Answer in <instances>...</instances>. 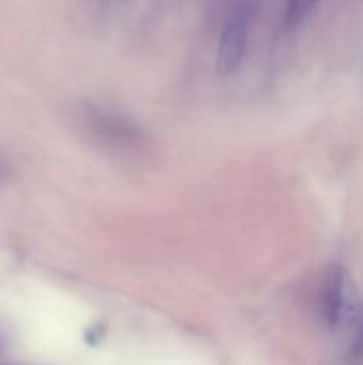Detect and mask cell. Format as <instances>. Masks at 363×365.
<instances>
[{"instance_id": "6da1fadb", "label": "cell", "mask_w": 363, "mask_h": 365, "mask_svg": "<svg viewBox=\"0 0 363 365\" xmlns=\"http://www.w3.org/2000/svg\"><path fill=\"white\" fill-rule=\"evenodd\" d=\"M359 314V293L353 276L342 265H332L319 289V317L329 329L353 325Z\"/></svg>"}, {"instance_id": "277c9868", "label": "cell", "mask_w": 363, "mask_h": 365, "mask_svg": "<svg viewBox=\"0 0 363 365\" xmlns=\"http://www.w3.org/2000/svg\"><path fill=\"white\" fill-rule=\"evenodd\" d=\"M317 4H319V0H289L287 2V21L291 26L304 21L315 11Z\"/></svg>"}, {"instance_id": "3957f363", "label": "cell", "mask_w": 363, "mask_h": 365, "mask_svg": "<svg viewBox=\"0 0 363 365\" xmlns=\"http://www.w3.org/2000/svg\"><path fill=\"white\" fill-rule=\"evenodd\" d=\"M349 364H363V310H359V314L355 317L353 338H351V344H349Z\"/></svg>"}, {"instance_id": "7a4b0ae2", "label": "cell", "mask_w": 363, "mask_h": 365, "mask_svg": "<svg viewBox=\"0 0 363 365\" xmlns=\"http://www.w3.org/2000/svg\"><path fill=\"white\" fill-rule=\"evenodd\" d=\"M248 47V19L244 15L231 17L218 38L216 49V71L223 77L235 75L246 58Z\"/></svg>"}, {"instance_id": "5b68a950", "label": "cell", "mask_w": 363, "mask_h": 365, "mask_svg": "<svg viewBox=\"0 0 363 365\" xmlns=\"http://www.w3.org/2000/svg\"><path fill=\"white\" fill-rule=\"evenodd\" d=\"M4 178H6V163L0 158V184L4 182Z\"/></svg>"}]
</instances>
